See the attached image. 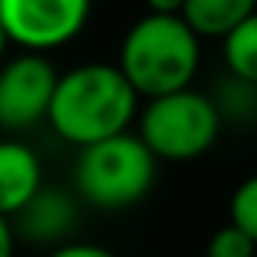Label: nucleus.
Listing matches in <instances>:
<instances>
[{
	"label": "nucleus",
	"mask_w": 257,
	"mask_h": 257,
	"mask_svg": "<svg viewBox=\"0 0 257 257\" xmlns=\"http://www.w3.org/2000/svg\"><path fill=\"white\" fill-rule=\"evenodd\" d=\"M7 46H10V37L4 31V25H0V64H4V55H7Z\"/></svg>",
	"instance_id": "nucleus-16"
},
{
	"label": "nucleus",
	"mask_w": 257,
	"mask_h": 257,
	"mask_svg": "<svg viewBox=\"0 0 257 257\" xmlns=\"http://www.w3.org/2000/svg\"><path fill=\"white\" fill-rule=\"evenodd\" d=\"M49 257H115V254L103 245H94V242H70V245L55 248Z\"/></svg>",
	"instance_id": "nucleus-13"
},
{
	"label": "nucleus",
	"mask_w": 257,
	"mask_h": 257,
	"mask_svg": "<svg viewBox=\"0 0 257 257\" xmlns=\"http://www.w3.org/2000/svg\"><path fill=\"white\" fill-rule=\"evenodd\" d=\"M257 13V0H185L182 19L197 37H227L248 16Z\"/></svg>",
	"instance_id": "nucleus-8"
},
{
	"label": "nucleus",
	"mask_w": 257,
	"mask_h": 257,
	"mask_svg": "<svg viewBox=\"0 0 257 257\" xmlns=\"http://www.w3.org/2000/svg\"><path fill=\"white\" fill-rule=\"evenodd\" d=\"M13 218L25 221V230L34 242H49V239H61L70 230V224H76V209L61 191L40 188V194Z\"/></svg>",
	"instance_id": "nucleus-9"
},
{
	"label": "nucleus",
	"mask_w": 257,
	"mask_h": 257,
	"mask_svg": "<svg viewBox=\"0 0 257 257\" xmlns=\"http://www.w3.org/2000/svg\"><path fill=\"white\" fill-rule=\"evenodd\" d=\"M218 134V106L194 88L152 97L140 118V140L158 161H194L215 146Z\"/></svg>",
	"instance_id": "nucleus-4"
},
{
	"label": "nucleus",
	"mask_w": 257,
	"mask_h": 257,
	"mask_svg": "<svg viewBox=\"0 0 257 257\" xmlns=\"http://www.w3.org/2000/svg\"><path fill=\"white\" fill-rule=\"evenodd\" d=\"M257 254V242L242 233L236 224H224L209 236L206 245V257H254Z\"/></svg>",
	"instance_id": "nucleus-12"
},
{
	"label": "nucleus",
	"mask_w": 257,
	"mask_h": 257,
	"mask_svg": "<svg viewBox=\"0 0 257 257\" xmlns=\"http://www.w3.org/2000/svg\"><path fill=\"white\" fill-rule=\"evenodd\" d=\"M140 94L118 64H82L58 76L49 106L55 134L70 146H94L127 131Z\"/></svg>",
	"instance_id": "nucleus-1"
},
{
	"label": "nucleus",
	"mask_w": 257,
	"mask_h": 257,
	"mask_svg": "<svg viewBox=\"0 0 257 257\" xmlns=\"http://www.w3.org/2000/svg\"><path fill=\"white\" fill-rule=\"evenodd\" d=\"M13 248H16L13 221L7 215H0V257H13Z\"/></svg>",
	"instance_id": "nucleus-14"
},
{
	"label": "nucleus",
	"mask_w": 257,
	"mask_h": 257,
	"mask_svg": "<svg viewBox=\"0 0 257 257\" xmlns=\"http://www.w3.org/2000/svg\"><path fill=\"white\" fill-rule=\"evenodd\" d=\"M58 73L40 52H25L0 64V127L28 131L49 118Z\"/></svg>",
	"instance_id": "nucleus-6"
},
{
	"label": "nucleus",
	"mask_w": 257,
	"mask_h": 257,
	"mask_svg": "<svg viewBox=\"0 0 257 257\" xmlns=\"http://www.w3.org/2000/svg\"><path fill=\"white\" fill-rule=\"evenodd\" d=\"M158 158L140 140V134H118L94 146L79 149L73 170L76 191L97 209H127L140 203L155 182Z\"/></svg>",
	"instance_id": "nucleus-3"
},
{
	"label": "nucleus",
	"mask_w": 257,
	"mask_h": 257,
	"mask_svg": "<svg viewBox=\"0 0 257 257\" xmlns=\"http://www.w3.org/2000/svg\"><path fill=\"white\" fill-rule=\"evenodd\" d=\"M43 188V167L31 146L4 140L0 143V215H19Z\"/></svg>",
	"instance_id": "nucleus-7"
},
{
	"label": "nucleus",
	"mask_w": 257,
	"mask_h": 257,
	"mask_svg": "<svg viewBox=\"0 0 257 257\" xmlns=\"http://www.w3.org/2000/svg\"><path fill=\"white\" fill-rule=\"evenodd\" d=\"M121 73L146 100L191 88L200 67V37L182 16H143L121 43Z\"/></svg>",
	"instance_id": "nucleus-2"
},
{
	"label": "nucleus",
	"mask_w": 257,
	"mask_h": 257,
	"mask_svg": "<svg viewBox=\"0 0 257 257\" xmlns=\"http://www.w3.org/2000/svg\"><path fill=\"white\" fill-rule=\"evenodd\" d=\"M230 224L257 242V176H248L230 197Z\"/></svg>",
	"instance_id": "nucleus-11"
},
{
	"label": "nucleus",
	"mask_w": 257,
	"mask_h": 257,
	"mask_svg": "<svg viewBox=\"0 0 257 257\" xmlns=\"http://www.w3.org/2000/svg\"><path fill=\"white\" fill-rule=\"evenodd\" d=\"M224 61L239 82L257 85V13L224 37Z\"/></svg>",
	"instance_id": "nucleus-10"
},
{
	"label": "nucleus",
	"mask_w": 257,
	"mask_h": 257,
	"mask_svg": "<svg viewBox=\"0 0 257 257\" xmlns=\"http://www.w3.org/2000/svg\"><path fill=\"white\" fill-rule=\"evenodd\" d=\"M143 4L152 13H158V16H179L182 7H185V0H143Z\"/></svg>",
	"instance_id": "nucleus-15"
},
{
	"label": "nucleus",
	"mask_w": 257,
	"mask_h": 257,
	"mask_svg": "<svg viewBox=\"0 0 257 257\" xmlns=\"http://www.w3.org/2000/svg\"><path fill=\"white\" fill-rule=\"evenodd\" d=\"M91 16V0H0V25L25 52H52L76 40Z\"/></svg>",
	"instance_id": "nucleus-5"
}]
</instances>
